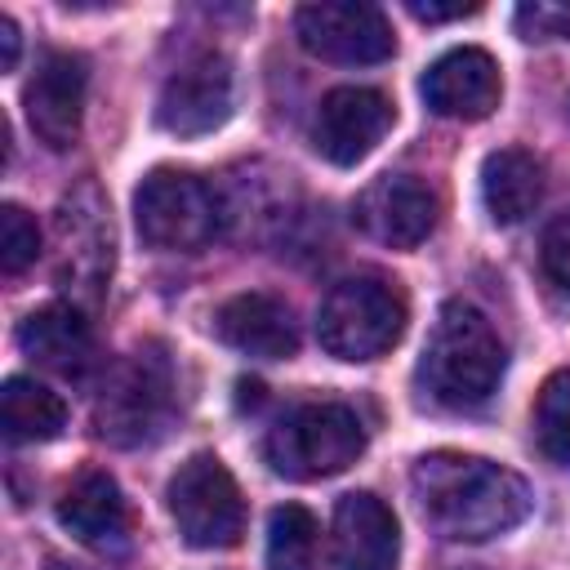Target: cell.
Segmentation results:
<instances>
[{"label":"cell","mask_w":570,"mask_h":570,"mask_svg":"<svg viewBox=\"0 0 570 570\" xmlns=\"http://www.w3.org/2000/svg\"><path fill=\"white\" fill-rule=\"evenodd\" d=\"M566 111H570V94H566Z\"/></svg>","instance_id":"30"},{"label":"cell","mask_w":570,"mask_h":570,"mask_svg":"<svg viewBox=\"0 0 570 570\" xmlns=\"http://www.w3.org/2000/svg\"><path fill=\"white\" fill-rule=\"evenodd\" d=\"M0 423H4V436L18 445L53 441L67 428V405L45 383L13 374V379H4V392H0Z\"/></svg>","instance_id":"20"},{"label":"cell","mask_w":570,"mask_h":570,"mask_svg":"<svg viewBox=\"0 0 570 570\" xmlns=\"http://www.w3.org/2000/svg\"><path fill=\"white\" fill-rule=\"evenodd\" d=\"M18 347L36 365L58 370L67 379H80L94 365V330L85 321V307H76V303H45V307L27 312V321L18 325Z\"/></svg>","instance_id":"18"},{"label":"cell","mask_w":570,"mask_h":570,"mask_svg":"<svg viewBox=\"0 0 570 570\" xmlns=\"http://www.w3.org/2000/svg\"><path fill=\"white\" fill-rule=\"evenodd\" d=\"M419 94H423V102L436 116H450V120H485L499 107V94H503L499 62L485 49H476V45L450 49V53H441L423 71Z\"/></svg>","instance_id":"14"},{"label":"cell","mask_w":570,"mask_h":570,"mask_svg":"<svg viewBox=\"0 0 570 570\" xmlns=\"http://www.w3.org/2000/svg\"><path fill=\"white\" fill-rule=\"evenodd\" d=\"M53 276L71 294L76 307H94L107 294L111 281V218L107 200L94 183H80L76 191L62 196L53 214Z\"/></svg>","instance_id":"7"},{"label":"cell","mask_w":570,"mask_h":570,"mask_svg":"<svg viewBox=\"0 0 570 570\" xmlns=\"http://www.w3.org/2000/svg\"><path fill=\"white\" fill-rule=\"evenodd\" d=\"M517 31L521 40H570V4H521L517 9Z\"/></svg>","instance_id":"25"},{"label":"cell","mask_w":570,"mask_h":570,"mask_svg":"<svg viewBox=\"0 0 570 570\" xmlns=\"http://www.w3.org/2000/svg\"><path fill=\"white\" fill-rule=\"evenodd\" d=\"M392 116L396 111L379 89H365V85L330 89L316 107V120H312V147L330 165L347 169L383 142V134L392 129Z\"/></svg>","instance_id":"12"},{"label":"cell","mask_w":570,"mask_h":570,"mask_svg":"<svg viewBox=\"0 0 570 570\" xmlns=\"http://www.w3.org/2000/svg\"><path fill=\"white\" fill-rule=\"evenodd\" d=\"M169 414H174V370L160 347H138L111 370L94 405V428L107 445L134 450V445H151L165 432Z\"/></svg>","instance_id":"5"},{"label":"cell","mask_w":570,"mask_h":570,"mask_svg":"<svg viewBox=\"0 0 570 570\" xmlns=\"http://www.w3.org/2000/svg\"><path fill=\"white\" fill-rule=\"evenodd\" d=\"M169 517L191 548H232L245 534V499L214 454H191L169 481Z\"/></svg>","instance_id":"8"},{"label":"cell","mask_w":570,"mask_h":570,"mask_svg":"<svg viewBox=\"0 0 570 570\" xmlns=\"http://www.w3.org/2000/svg\"><path fill=\"white\" fill-rule=\"evenodd\" d=\"M539 272L548 281V289L570 303V214L552 218L539 236Z\"/></svg>","instance_id":"24"},{"label":"cell","mask_w":570,"mask_h":570,"mask_svg":"<svg viewBox=\"0 0 570 570\" xmlns=\"http://www.w3.org/2000/svg\"><path fill=\"white\" fill-rule=\"evenodd\" d=\"M405 294L387 276L338 281L316 312V338L338 361H374L405 334Z\"/></svg>","instance_id":"4"},{"label":"cell","mask_w":570,"mask_h":570,"mask_svg":"<svg viewBox=\"0 0 570 570\" xmlns=\"http://www.w3.org/2000/svg\"><path fill=\"white\" fill-rule=\"evenodd\" d=\"M419 22H445V18H468V13H476V4H423V0H410L405 4Z\"/></svg>","instance_id":"26"},{"label":"cell","mask_w":570,"mask_h":570,"mask_svg":"<svg viewBox=\"0 0 570 570\" xmlns=\"http://www.w3.org/2000/svg\"><path fill=\"white\" fill-rule=\"evenodd\" d=\"M503 343L494 325L463 298L441 303L423 356H419V392L441 410H476L494 396L503 379Z\"/></svg>","instance_id":"2"},{"label":"cell","mask_w":570,"mask_h":570,"mask_svg":"<svg viewBox=\"0 0 570 570\" xmlns=\"http://www.w3.org/2000/svg\"><path fill=\"white\" fill-rule=\"evenodd\" d=\"M365 450V428L343 401H307L294 405L263 441V459L272 472L289 481H321L352 468Z\"/></svg>","instance_id":"3"},{"label":"cell","mask_w":570,"mask_h":570,"mask_svg":"<svg viewBox=\"0 0 570 570\" xmlns=\"http://www.w3.org/2000/svg\"><path fill=\"white\" fill-rule=\"evenodd\" d=\"M53 570H80V566H53Z\"/></svg>","instance_id":"29"},{"label":"cell","mask_w":570,"mask_h":570,"mask_svg":"<svg viewBox=\"0 0 570 570\" xmlns=\"http://www.w3.org/2000/svg\"><path fill=\"white\" fill-rule=\"evenodd\" d=\"M534 441L552 463L570 468V365L557 370L534 401Z\"/></svg>","instance_id":"22"},{"label":"cell","mask_w":570,"mask_h":570,"mask_svg":"<svg viewBox=\"0 0 570 570\" xmlns=\"http://www.w3.org/2000/svg\"><path fill=\"white\" fill-rule=\"evenodd\" d=\"M436 214H441L436 191L423 178H414V174H383L352 205L356 227L370 240L392 245V249L423 245L432 236V227H436Z\"/></svg>","instance_id":"11"},{"label":"cell","mask_w":570,"mask_h":570,"mask_svg":"<svg viewBox=\"0 0 570 570\" xmlns=\"http://www.w3.org/2000/svg\"><path fill=\"white\" fill-rule=\"evenodd\" d=\"M85 89H89V67L80 53L67 49H49L36 67V76L27 80V120L31 134L53 147L67 151L80 138V120H85Z\"/></svg>","instance_id":"13"},{"label":"cell","mask_w":570,"mask_h":570,"mask_svg":"<svg viewBox=\"0 0 570 570\" xmlns=\"http://www.w3.org/2000/svg\"><path fill=\"white\" fill-rule=\"evenodd\" d=\"M423 521L454 543H485L530 517V485L490 459L436 450L410 472Z\"/></svg>","instance_id":"1"},{"label":"cell","mask_w":570,"mask_h":570,"mask_svg":"<svg viewBox=\"0 0 570 570\" xmlns=\"http://www.w3.org/2000/svg\"><path fill=\"white\" fill-rule=\"evenodd\" d=\"M401 552L392 508L370 494L352 490L334 508V566L338 570H392Z\"/></svg>","instance_id":"17"},{"label":"cell","mask_w":570,"mask_h":570,"mask_svg":"<svg viewBox=\"0 0 570 570\" xmlns=\"http://www.w3.org/2000/svg\"><path fill=\"white\" fill-rule=\"evenodd\" d=\"M481 200L499 227L530 218L543 200V165L521 147H499L481 165Z\"/></svg>","instance_id":"19"},{"label":"cell","mask_w":570,"mask_h":570,"mask_svg":"<svg viewBox=\"0 0 570 570\" xmlns=\"http://www.w3.org/2000/svg\"><path fill=\"white\" fill-rule=\"evenodd\" d=\"M321 525L303 503H285L267 517V570H316Z\"/></svg>","instance_id":"21"},{"label":"cell","mask_w":570,"mask_h":570,"mask_svg":"<svg viewBox=\"0 0 570 570\" xmlns=\"http://www.w3.org/2000/svg\"><path fill=\"white\" fill-rule=\"evenodd\" d=\"M298 45L325 62H383L396 49L392 22L383 9L361 4V0H321L303 4L294 13Z\"/></svg>","instance_id":"9"},{"label":"cell","mask_w":570,"mask_h":570,"mask_svg":"<svg viewBox=\"0 0 570 570\" xmlns=\"http://www.w3.org/2000/svg\"><path fill=\"white\" fill-rule=\"evenodd\" d=\"M53 512L58 525L94 552H120L129 543V503L102 468H85L80 476H71Z\"/></svg>","instance_id":"15"},{"label":"cell","mask_w":570,"mask_h":570,"mask_svg":"<svg viewBox=\"0 0 570 570\" xmlns=\"http://www.w3.org/2000/svg\"><path fill=\"white\" fill-rule=\"evenodd\" d=\"M236 392H240V396H236L240 405H258V401H263V383H254V379H240Z\"/></svg>","instance_id":"28"},{"label":"cell","mask_w":570,"mask_h":570,"mask_svg":"<svg viewBox=\"0 0 570 570\" xmlns=\"http://www.w3.org/2000/svg\"><path fill=\"white\" fill-rule=\"evenodd\" d=\"M232 98H236L232 62L223 53H196L165 80L156 98V125L178 138L214 134L232 116Z\"/></svg>","instance_id":"10"},{"label":"cell","mask_w":570,"mask_h":570,"mask_svg":"<svg viewBox=\"0 0 570 570\" xmlns=\"http://www.w3.org/2000/svg\"><path fill=\"white\" fill-rule=\"evenodd\" d=\"M0 67L4 71L18 67V22L9 13H0Z\"/></svg>","instance_id":"27"},{"label":"cell","mask_w":570,"mask_h":570,"mask_svg":"<svg viewBox=\"0 0 570 570\" xmlns=\"http://www.w3.org/2000/svg\"><path fill=\"white\" fill-rule=\"evenodd\" d=\"M134 223L151 249L191 254L218 236L223 200L187 169H151L134 191Z\"/></svg>","instance_id":"6"},{"label":"cell","mask_w":570,"mask_h":570,"mask_svg":"<svg viewBox=\"0 0 570 570\" xmlns=\"http://www.w3.org/2000/svg\"><path fill=\"white\" fill-rule=\"evenodd\" d=\"M214 334L245 352V356H263V361H289L298 352V325L294 312L263 289H245L232 294L218 312H214Z\"/></svg>","instance_id":"16"},{"label":"cell","mask_w":570,"mask_h":570,"mask_svg":"<svg viewBox=\"0 0 570 570\" xmlns=\"http://www.w3.org/2000/svg\"><path fill=\"white\" fill-rule=\"evenodd\" d=\"M40 254V227L22 205H0V267L4 276H18Z\"/></svg>","instance_id":"23"}]
</instances>
